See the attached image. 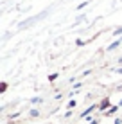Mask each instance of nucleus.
Wrapping results in <instances>:
<instances>
[{
  "label": "nucleus",
  "instance_id": "nucleus-3",
  "mask_svg": "<svg viewBox=\"0 0 122 124\" xmlns=\"http://www.w3.org/2000/svg\"><path fill=\"white\" fill-rule=\"evenodd\" d=\"M119 43H120V41H115V43H111L110 47H108V50H113V49H115V47H117V45H119Z\"/></svg>",
  "mask_w": 122,
  "mask_h": 124
},
{
  "label": "nucleus",
  "instance_id": "nucleus-1",
  "mask_svg": "<svg viewBox=\"0 0 122 124\" xmlns=\"http://www.w3.org/2000/svg\"><path fill=\"white\" fill-rule=\"evenodd\" d=\"M108 104H110V102H108V99H106V101H102V102H100V110H106V108H108Z\"/></svg>",
  "mask_w": 122,
  "mask_h": 124
},
{
  "label": "nucleus",
  "instance_id": "nucleus-4",
  "mask_svg": "<svg viewBox=\"0 0 122 124\" xmlns=\"http://www.w3.org/2000/svg\"><path fill=\"white\" fill-rule=\"evenodd\" d=\"M90 124H97V122H95V121H92V122H90Z\"/></svg>",
  "mask_w": 122,
  "mask_h": 124
},
{
  "label": "nucleus",
  "instance_id": "nucleus-2",
  "mask_svg": "<svg viewBox=\"0 0 122 124\" xmlns=\"http://www.w3.org/2000/svg\"><path fill=\"white\" fill-rule=\"evenodd\" d=\"M93 110H95V106H90V108H88L86 112H83V117H86V115L90 113V112H93Z\"/></svg>",
  "mask_w": 122,
  "mask_h": 124
}]
</instances>
